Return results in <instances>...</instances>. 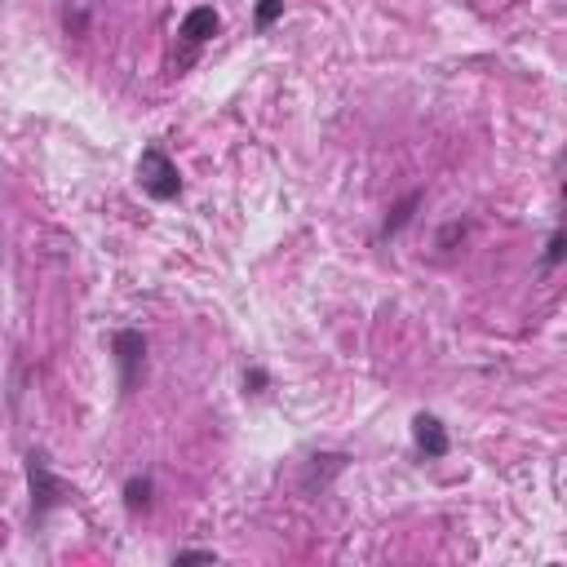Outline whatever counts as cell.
<instances>
[{
    "instance_id": "6da1fadb",
    "label": "cell",
    "mask_w": 567,
    "mask_h": 567,
    "mask_svg": "<svg viewBox=\"0 0 567 567\" xmlns=\"http://www.w3.org/2000/svg\"><path fill=\"white\" fill-rule=\"evenodd\" d=\"M27 487H31V519L36 523L49 519L58 506H67V497H71V487L54 475V465H49L45 453H27Z\"/></svg>"
},
{
    "instance_id": "7a4b0ae2",
    "label": "cell",
    "mask_w": 567,
    "mask_h": 567,
    "mask_svg": "<svg viewBox=\"0 0 567 567\" xmlns=\"http://www.w3.org/2000/svg\"><path fill=\"white\" fill-rule=\"evenodd\" d=\"M138 187L151 199H160V204L182 196V173H177V165L169 160L165 146H146L138 155Z\"/></svg>"
},
{
    "instance_id": "3957f363",
    "label": "cell",
    "mask_w": 567,
    "mask_h": 567,
    "mask_svg": "<svg viewBox=\"0 0 567 567\" xmlns=\"http://www.w3.org/2000/svg\"><path fill=\"white\" fill-rule=\"evenodd\" d=\"M112 355H115V369H120V390L129 395L138 386L142 364H146V337L138 328H120V333H112Z\"/></svg>"
},
{
    "instance_id": "277c9868",
    "label": "cell",
    "mask_w": 567,
    "mask_h": 567,
    "mask_svg": "<svg viewBox=\"0 0 567 567\" xmlns=\"http://www.w3.org/2000/svg\"><path fill=\"white\" fill-rule=\"evenodd\" d=\"M346 465H350V456H346V453H319V456H311V465L302 470V492H306V497L328 492V483L337 479Z\"/></svg>"
},
{
    "instance_id": "5b68a950",
    "label": "cell",
    "mask_w": 567,
    "mask_h": 567,
    "mask_svg": "<svg viewBox=\"0 0 567 567\" xmlns=\"http://www.w3.org/2000/svg\"><path fill=\"white\" fill-rule=\"evenodd\" d=\"M412 439H417V453L422 456H448V448H453L444 422H439V417H425V412L412 422Z\"/></svg>"
},
{
    "instance_id": "8992f818",
    "label": "cell",
    "mask_w": 567,
    "mask_h": 567,
    "mask_svg": "<svg viewBox=\"0 0 567 567\" xmlns=\"http://www.w3.org/2000/svg\"><path fill=\"white\" fill-rule=\"evenodd\" d=\"M218 14H213V5H196L187 18H182V40L187 45H204V40H213L218 36Z\"/></svg>"
},
{
    "instance_id": "52a82bcc",
    "label": "cell",
    "mask_w": 567,
    "mask_h": 567,
    "mask_svg": "<svg viewBox=\"0 0 567 567\" xmlns=\"http://www.w3.org/2000/svg\"><path fill=\"white\" fill-rule=\"evenodd\" d=\"M422 204H425V191H422V187H417V191H408V196H403L395 209L386 213V222H381V235H386V240H390V235H399V230H403L408 222H412V218H417V209H422Z\"/></svg>"
},
{
    "instance_id": "ba28073f",
    "label": "cell",
    "mask_w": 567,
    "mask_h": 567,
    "mask_svg": "<svg viewBox=\"0 0 567 567\" xmlns=\"http://www.w3.org/2000/svg\"><path fill=\"white\" fill-rule=\"evenodd\" d=\"M151 497H155V483L146 479V475L124 483V510L129 514H146L151 510Z\"/></svg>"
},
{
    "instance_id": "9c48e42d",
    "label": "cell",
    "mask_w": 567,
    "mask_h": 567,
    "mask_svg": "<svg viewBox=\"0 0 567 567\" xmlns=\"http://www.w3.org/2000/svg\"><path fill=\"white\" fill-rule=\"evenodd\" d=\"M284 18V0H257V27H275Z\"/></svg>"
},
{
    "instance_id": "30bf717a",
    "label": "cell",
    "mask_w": 567,
    "mask_h": 567,
    "mask_svg": "<svg viewBox=\"0 0 567 567\" xmlns=\"http://www.w3.org/2000/svg\"><path fill=\"white\" fill-rule=\"evenodd\" d=\"M563 253H567V235H563V230H554V235H550V244H545V271H559Z\"/></svg>"
},
{
    "instance_id": "8fae6325",
    "label": "cell",
    "mask_w": 567,
    "mask_h": 567,
    "mask_svg": "<svg viewBox=\"0 0 567 567\" xmlns=\"http://www.w3.org/2000/svg\"><path fill=\"white\" fill-rule=\"evenodd\" d=\"M67 36H85L89 31V9H67Z\"/></svg>"
},
{
    "instance_id": "7c38bea8",
    "label": "cell",
    "mask_w": 567,
    "mask_h": 567,
    "mask_svg": "<svg viewBox=\"0 0 567 567\" xmlns=\"http://www.w3.org/2000/svg\"><path fill=\"white\" fill-rule=\"evenodd\" d=\"M266 386H271V377H266L262 369H249V372H244V390H249V395H262Z\"/></svg>"
},
{
    "instance_id": "4fadbf2b",
    "label": "cell",
    "mask_w": 567,
    "mask_h": 567,
    "mask_svg": "<svg viewBox=\"0 0 567 567\" xmlns=\"http://www.w3.org/2000/svg\"><path fill=\"white\" fill-rule=\"evenodd\" d=\"M456 240H465V222H448V227L439 230V249H453Z\"/></svg>"
},
{
    "instance_id": "5bb4252c",
    "label": "cell",
    "mask_w": 567,
    "mask_h": 567,
    "mask_svg": "<svg viewBox=\"0 0 567 567\" xmlns=\"http://www.w3.org/2000/svg\"><path fill=\"white\" fill-rule=\"evenodd\" d=\"M213 550H177V563H213Z\"/></svg>"
}]
</instances>
